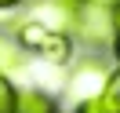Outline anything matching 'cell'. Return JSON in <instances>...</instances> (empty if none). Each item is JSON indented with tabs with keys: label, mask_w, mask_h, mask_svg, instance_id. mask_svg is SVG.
Wrapping results in <instances>:
<instances>
[{
	"label": "cell",
	"mask_w": 120,
	"mask_h": 113,
	"mask_svg": "<svg viewBox=\"0 0 120 113\" xmlns=\"http://www.w3.org/2000/svg\"><path fill=\"white\" fill-rule=\"evenodd\" d=\"M18 44L26 51H37L44 62L51 66H66L73 58V40L69 33H58V29H47V26L33 22V18H22L18 22Z\"/></svg>",
	"instance_id": "6da1fadb"
},
{
	"label": "cell",
	"mask_w": 120,
	"mask_h": 113,
	"mask_svg": "<svg viewBox=\"0 0 120 113\" xmlns=\"http://www.w3.org/2000/svg\"><path fill=\"white\" fill-rule=\"evenodd\" d=\"M76 15H80V0H33L29 4V18L47 29L69 33L76 29Z\"/></svg>",
	"instance_id": "7a4b0ae2"
},
{
	"label": "cell",
	"mask_w": 120,
	"mask_h": 113,
	"mask_svg": "<svg viewBox=\"0 0 120 113\" xmlns=\"http://www.w3.org/2000/svg\"><path fill=\"white\" fill-rule=\"evenodd\" d=\"M76 33H80L87 44H113V11L91 8V4H80Z\"/></svg>",
	"instance_id": "3957f363"
},
{
	"label": "cell",
	"mask_w": 120,
	"mask_h": 113,
	"mask_svg": "<svg viewBox=\"0 0 120 113\" xmlns=\"http://www.w3.org/2000/svg\"><path fill=\"white\" fill-rule=\"evenodd\" d=\"M76 113H120V69H113L105 77L102 91L95 98H84L76 106Z\"/></svg>",
	"instance_id": "277c9868"
},
{
	"label": "cell",
	"mask_w": 120,
	"mask_h": 113,
	"mask_svg": "<svg viewBox=\"0 0 120 113\" xmlns=\"http://www.w3.org/2000/svg\"><path fill=\"white\" fill-rule=\"evenodd\" d=\"M105 77H109V73H105L98 62H87V66H80V69L73 73V80H69V91H73L80 102H84V95H87V98H95L98 91H102Z\"/></svg>",
	"instance_id": "5b68a950"
},
{
	"label": "cell",
	"mask_w": 120,
	"mask_h": 113,
	"mask_svg": "<svg viewBox=\"0 0 120 113\" xmlns=\"http://www.w3.org/2000/svg\"><path fill=\"white\" fill-rule=\"evenodd\" d=\"M26 47L18 44L15 37H8V33H0V73H18V69H26Z\"/></svg>",
	"instance_id": "8992f818"
},
{
	"label": "cell",
	"mask_w": 120,
	"mask_h": 113,
	"mask_svg": "<svg viewBox=\"0 0 120 113\" xmlns=\"http://www.w3.org/2000/svg\"><path fill=\"white\" fill-rule=\"evenodd\" d=\"M15 113H58V102L44 91L29 88V91H18V102H15Z\"/></svg>",
	"instance_id": "52a82bcc"
},
{
	"label": "cell",
	"mask_w": 120,
	"mask_h": 113,
	"mask_svg": "<svg viewBox=\"0 0 120 113\" xmlns=\"http://www.w3.org/2000/svg\"><path fill=\"white\" fill-rule=\"evenodd\" d=\"M15 102H18V91L8 77L0 73V113H15Z\"/></svg>",
	"instance_id": "ba28073f"
},
{
	"label": "cell",
	"mask_w": 120,
	"mask_h": 113,
	"mask_svg": "<svg viewBox=\"0 0 120 113\" xmlns=\"http://www.w3.org/2000/svg\"><path fill=\"white\" fill-rule=\"evenodd\" d=\"M80 4H91V8H105V11H113L120 0H80Z\"/></svg>",
	"instance_id": "9c48e42d"
},
{
	"label": "cell",
	"mask_w": 120,
	"mask_h": 113,
	"mask_svg": "<svg viewBox=\"0 0 120 113\" xmlns=\"http://www.w3.org/2000/svg\"><path fill=\"white\" fill-rule=\"evenodd\" d=\"M116 33H120V4L113 8V37H116Z\"/></svg>",
	"instance_id": "30bf717a"
},
{
	"label": "cell",
	"mask_w": 120,
	"mask_h": 113,
	"mask_svg": "<svg viewBox=\"0 0 120 113\" xmlns=\"http://www.w3.org/2000/svg\"><path fill=\"white\" fill-rule=\"evenodd\" d=\"M22 0H0V11H11V8H18Z\"/></svg>",
	"instance_id": "8fae6325"
},
{
	"label": "cell",
	"mask_w": 120,
	"mask_h": 113,
	"mask_svg": "<svg viewBox=\"0 0 120 113\" xmlns=\"http://www.w3.org/2000/svg\"><path fill=\"white\" fill-rule=\"evenodd\" d=\"M113 55H116V62H120V33L113 37Z\"/></svg>",
	"instance_id": "7c38bea8"
}]
</instances>
